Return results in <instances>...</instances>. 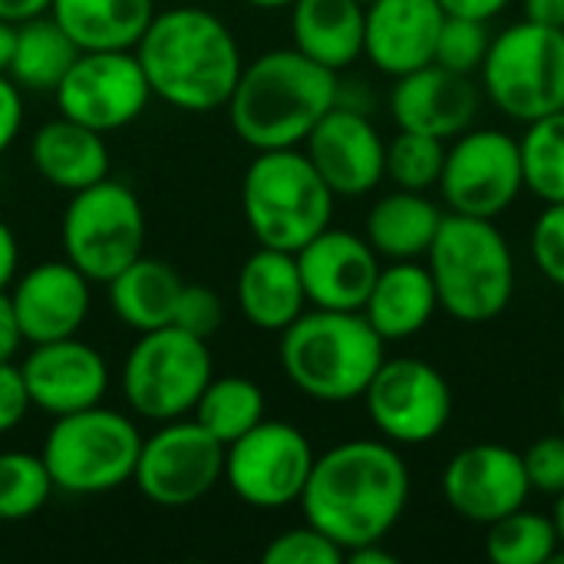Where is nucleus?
Wrapping results in <instances>:
<instances>
[{"instance_id":"f257e3e1","label":"nucleus","mask_w":564,"mask_h":564,"mask_svg":"<svg viewBox=\"0 0 564 564\" xmlns=\"http://www.w3.org/2000/svg\"><path fill=\"white\" fill-rule=\"evenodd\" d=\"M304 522L347 552L387 535L410 506V466L387 440H347L314 459L301 492Z\"/></svg>"},{"instance_id":"f03ea898","label":"nucleus","mask_w":564,"mask_h":564,"mask_svg":"<svg viewBox=\"0 0 564 564\" xmlns=\"http://www.w3.org/2000/svg\"><path fill=\"white\" fill-rule=\"evenodd\" d=\"M135 56L152 96L185 112L221 109L241 76V50L225 20L205 7L159 10Z\"/></svg>"},{"instance_id":"7ed1b4c3","label":"nucleus","mask_w":564,"mask_h":564,"mask_svg":"<svg viewBox=\"0 0 564 564\" xmlns=\"http://www.w3.org/2000/svg\"><path fill=\"white\" fill-rule=\"evenodd\" d=\"M337 102V73L288 46L245 63L225 109L238 139L254 152H268L304 145L311 129Z\"/></svg>"},{"instance_id":"20e7f679","label":"nucleus","mask_w":564,"mask_h":564,"mask_svg":"<svg viewBox=\"0 0 564 564\" xmlns=\"http://www.w3.org/2000/svg\"><path fill=\"white\" fill-rule=\"evenodd\" d=\"M281 370L317 403L360 400L387 360V340L360 311H304L281 330Z\"/></svg>"},{"instance_id":"39448f33","label":"nucleus","mask_w":564,"mask_h":564,"mask_svg":"<svg viewBox=\"0 0 564 564\" xmlns=\"http://www.w3.org/2000/svg\"><path fill=\"white\" fill-rule=\"evenodd\" d=\"M440 311L459 324H489L516 297V254L496 218L446 212L426 251Z\"/></svg>"},{"instance_id":"423d86ee","label":"nucleus","mask_w":564,"mask_h":564,"mask_svg":"<svg viewBox=\"0 0 564 564\" xmlns=\"http://www.w3.org/2000/svg\"><path fill=\"white\" fill-rule=\"evenodd\" d=\"M334 198L301 145L258 152L241 178V212L254 241L291 254L330 225Z\"/></svg>"},{"instance_id":"0eeeda50","label":"nucleus","mask_w":564,"mask_h":564,"mask_svg":"<svg viewBox=\"0 0 564 564\" xmlns=\"http://www.w3.org/2000/svg\"><path fill=\"white\" fill-rule=\"evenodd\" d=\"M142 436L135 423L116 410L89 406L56 416L43 440V463L53 489L66 496H102L132 482Z\"/></svg>"},{"instance_id":"6e6552de","label":"nucleus","mask_w":564,"mask_h":564,"mask_svg":"<svg viewBox=\"0 0 564 564\" xmlns=\"http://www.w3.org/2000/svg\"><path fill=\"white\" fill-rule=\"evenodd\" d=\"M479 76L489 102L522 126L558 112L564 109V30L519 20L492 33Z\"/></svg>"},{"instance_id":"1a4fd4ad","label":"nucleus","mask_w":564,"mask_h":564,"mask_svg":"<svg viewBox=\"0 0 564 564\" xmlns=\"http://www.w3.org/2000/svg\"><path fill=\"white\" fill-rule=\"evenodd\" d=\"M63 254L93 284H109L122 268L142 258L145 212L132 188L102 178L73 192L63 212Z\"/></svg>"},{"instance_id":"9d476101","label":"nucleus","mask_w":564,"mask_h":564,"mask_svg":"<svg viewBox=\"0 0 564 564\" xmlns=\"http://www.w3.org/2000/svg\"><path fill=\"white\" fill-rule=\"evenodd\" d=\"M212 377L208 340H198L169 324L139 334L122 364V397L132 413L169 423L195 410Z\"/></svg>"},{"instance_id":"9b49d317","label":"nucleus","mask_w":564,"mask_h":564,"mask_svg":"<svg viewBox=\"0 0 564 564\" xmlns=\"http://www.w3.org/2000/svg\"><path fill=\"white\" fill-rule=\"evenodd\" d=\"M443 205L456 215L499 218L525 192L519 139L506 129H466L446 145L440 175Z\"/></svg>"},{"instance_id":"f8f14e48","label":"nucleus","mask_w":564,"mask_h":564,"mask_svg":"<svg viewBox=\"0 0 564 564\" xmlns=\"http://www.w3.org/2000/svg\"><path fill=\"white\" fill-rule=\"evenodd\" d=\"M360 400L380 440L393 446H426L453 420L449 380L420 357H387Z\"/></svg>"},{"instance_id":"ddd939ff","label":"nucleus","mask_w":564,"mask_h":564,"mask_svg":"<svg viewBox=\"0 0 564 564\" xmlns=\"http://www.w3.org/2000/svg\"><path fill=\"white\" fill-rule=\"evenodd\" d=\"M314 459V446L297 426L264 416L225 446V482L251 509H288L301 502Z\"/></svg>"},{"instance_id":"4468645a","label":"nucleus","mask_w":564,"mask_h":564,"mask_svg":"<svg viewBox=\"0 0 564 564\" xmlns=\"http://www.w3.org/2000/svg\"><path fill=\"white\" fill-rule=\"evenodd\" d=\"M225 479V443L202 423L182 416L162 423L159 433L142 440L132 482L139 492L162 506L182 509L205 499Z\"/></svg>"},{"instance_id":"2eb2a0df","label":"nucleus","mask_w":564,"mask_h":564,"mask_svg":"<svg viewBox=\"0 0 564 564\" xmlns=\"http://www.w3.org/2000/svg\"><path fill=\"white\" fill-rule=\"evenodd\" d=\"M53 96L59 116L106 135L126 129L145 112L152 86L135 50H86Z\"/></svg>"},{"instance_id":"dca6fc26","label":"nucleus","mask_w":564,"mask_h":564,"mask_svg":"<svg viewBox=\"0 0 564 564\" xmlns=\"http://www.w3.org/2000/svg\"><path fill=\"white\" fill-rule=\"evenodd\" d=\"M532 496L522 453L502 443H473L443 469L446 506L473 525H492L496 519L522 509Z\"/></svg>"},{"instance_id":"f3484780","label":"nucleus","mask_w":564,"mask_h":564,"mask_svg":"<svg viewBox=\"0 0 564 564\" xmlns=\"http://www.w3.org/2000/svg\"><path fill=\"white\" fill-rule=\"evenodd\" d=\"M301 149L337 198L367 195L387 178V142L360 109L337 102Z\"/></svg>"},{"instance_id":"a211bd4d","label":"nucleus","mask_w":564,"mask_h":564,"mask_svg":"<svg viewBox=\"0 0 564 564\" xmlns=\"http://www.w3.org/2000/svg\"><path fill=\"white\" fill-rule=\"evenodd\" d=\"M294 258L307 304L324 311H364L370 288L383 268L380 254L364 235L334 225H327L304 248H297Z\"/></svg>"},{"instance_id":"6ab92c4d","label":"nucleus","mask_w":564,"mask_h":564,"mask_svg":"<svg viewBox=\"0 0 564 564\" xmlns=\"http://www.w3.org/2000/svg\"><path fill=\"white\" fill-rule=\"evenodd\" d=\"M20 373L30 403L53 420L99 406L109 390V367L102 354L79 337L33 344Z\"/></svg>"},{"instance_id":"aec40b11","label":"nucleus","mask_w":564,"mask_h":564,"mask_svg":"<svg viewBox=\"0 0 564 564\" xmlns=\"http://www.w3.org/2000/svg\"><path fill=\"white\" fill-rule=\"evenodd\" d=\"M482 89L466 73H453L440 63L420 66L393 79L390 116L397 129L423 132L443 142L463 135L479 116Z\"/></svg>"},{"instance_id":"412c9836","label":"nucleus","mask_w":564,"mask_h":564,"mask_svg":"<svg viewBox=\"0 0 564 564\" xmlns=\"http://www.w3.org/2000/svg\"><path fill=\"white\" fill-rule=\"evenodd\" d=\"M89 278L76 271L66 258L43 261L13 278L10 304L20 321L23 340L50 344L63 337H76L89 317Z\"/></svg>"},{"instance_id":"4be33fe9","label":"nucleus","mask_w":564,"mask_h":564,"mask_svg":"<svg viewBox=\"0 0 564 564\" xmlns=\"http://www.w3.org/2000/svg\"><path fill=\"white\" fill-rule=\"evenodd\" d=\"M443 20L440 0H373L364 13V56L393 79L430 66Z\"/></svg>"},{"instance_id":"5701e85b","label":"nucleus","mask_w":564,"mask_h":564,"mask_svg":"<svg viewBox=\"0 0 564 564\" xmlns=\"http://www.w3.org/2000/svg\"><path fill=\"white\" fill-rule=\"evenodd\" d=\"M238 307L258 330L281 334L307 311L297 258L278 248H258L238 271Z\"/></svg>"},{"instance_id":"b1692460","label":"nucleus","mask_w":564,"mask_h":564,"mask_svg":"<svg viewBox=\"0 0 564 564\" xmlns=\"http://www.w3.org/2000/svg\"><path fill=\"white\" fill-rule=\"evenodd\" d=\"M436 311L440 301L430 268L420 261H390L380 268L360 314L387 344H397L426 330Z\"/></svg>"},{"instance_id":"393cba45","label":"nucleus","mask_w":564,"mask_h":564,"mask_svg":"<svg viewBox=\"0 0 564 564\" xmlns=\"http://www.w3.org/2000/svg\"><path fill=\"white\" fill-rule=\"evenodd\" d=\"M30 159L43 182L69 195L109 178V149L102 132L86 129L66 116H56L33 132Z\"/></svg>"},{"instance_id":"a878e982","label":"nucleus","mask_w":564,"mask_h":564,"mask_svg":"<svg viewBox=\"0 0 564 564\" xmlns=\"http://www.w3.org/2000/svg\"><path fill=\"white\" fill-rule=\"evenodd\" d=\"M364 13L360 0H294V50L334 73L354 66L364 56Z\"/></svg>"},{"instance_id":"bb28decb","label":"nucleus","mask_w":564,"mask_h":564,"mask_svg":"<svg viewBox=\"0 0 564 564\" xmlns=\"http://www.w3.org/2000/svg\"><path fill=\"white\" fill-rule=\"evenodd\" d=\"M443 215L446 212L426 192L393 188L370 205L364 238L380 261H420L426 258Z\"/></svg>"},{"instance_id":"cd10ccee","label":"nucleus","mask_w":564,"mask_h":564,"mask_svg":"<svg viewBox=\"0 0 564 564\" xmlns=\"http://www.w3.org/2000/svg\"><path fill=\"white\" fill-rule=\"evenodd\" d=\"M50 17L86 50H135L155 17L152 0H53Z\"/></svg>"},{"instance_id":"c85d7f7f","label":"nucleus","mask_w":564,"mask_h":564,"mask_svg":"<svg viewBox=\"0 0 564 564\" xmlns=\"http://www.w3.org/2000/svg\"><path fill=\"white\" fill-rule=\"evenodd\" d=\"M182 274L155 258H135L109 281L112 314L135 334L169 327L182 294Z\"/></svg>"},{"instance_id":"c756f323","label":"nucleus","mask_w":564,"mask_h":564,"mask_svg":"<svg viewBox=\"0 0 564 564\" xmlns=\"http://www.w3.org/2000/svg\"><path fill=\"white\" fill-rule=\"evenodd\" d=\"M79 46L66 36V30L50 17H33L26 23H17L13 56L7 66V76L30 93H56L69 66L76 63Z\"/></svg>"},{"instance_id":"7c9ffc66","label":"nucleus","mask_w":564,"mask_h":564,"mask_svg":"<svg viewBox=\"0 0 564 564\" xmlns=\"http://www.w3.org/2000/svg\"><path fill=\"white\" fill-rule=\"evenodd\" d=\"M264 393L248 377H212L202 390L192 420L202 423L218 443H235L264 420Z\"/></svg>"},{"instance_id":"2f4dec72","label":"nucleus","mask_w":564,"mask_h":564,"mask_svg":"<svg viewBox=\"0 0 564 564\" xmlns=\"http://www.w3.org/2000/svg\"><path fill=\"white\" fill-rule=\"evenodd\" d=\"M522 178L542 205L564 202V109L525 122L519 135Z\"/></svg>"},{"instance_id":"473e14b6","label":"nucleus","mask_w":564,"mask_h":564,"mask_svg":"<svg viewBox=\"0 0 564 564\" xmlns=\"http://www.w3.org/2000/svg\"><path fill=\"white\" fill-rule=\"evenodd\" d=\"M486 555L496 564H549L562 549L555 519L525 506L486 525Z\"/></svg>"},{"instance_id":"72a5a7b5","label":"nucleus","mask_w":564,"mask_h":564,"mask_svg":"<svg viewBox=\"0 0 564 564\" xmlns=\"http://www.w3.org/2000/svg\"><path fill=\"white\" fill-rule=\"evenodd\" d=\"M53 496V479L43 456L33 453H0V522L33 519Z\"/></svg>"},{"instance_id":"f704fd0d","label":"nucleus","mask_w":564,"mask_h":564,"mask_svg":"<svg viewBox=\"0 0 564 564\" xmlns=\"http://www.w3.org/2000/svg\"><path fill=\"white\" fill-rule=\"evenodd\" d=\"M443 162H446V142L443 139L400 129L387 142V178L397 188L433 192L440 185Z\"/></svg>"},{"instance_id":"c9c22d12","label":"nucleus","mask_w":564,"mask_h":564,"mask_svg":"<svg viewBox=\"0 0 564 564\" xmlns=\"http://www.w3.org/2000/svg\"><path fill=\"white\" fill-rule=\"evenodd\" d=\"M492 33H489V20H473V17H449L443 20L440 40H436V56L433 63L453 69V73H479L482 59L489 53Z\"/></svg>"},{"instance_id":"e433bc0d","label":"nucleus","mask_w":564,"mask_h":564,"mask_svg":"<svg viewBox=\"0 0 564 564\" xmlns=\"http://www.w3.org/2000/svg\"><path fill=\"white\" fill-rule=\"evenodd\" d=\"M264 564H344V549L337 542H330L321 529H314L311 522L288 529L281 535H274L268 542V549L261 552Z\"/></svg>"},{"instance_id":"4c0bfd02","label":"nucleus","mask_w":564,"mask_h":564,"mask_svg":"<svg viewBox=\"0 0 564 564\" xmlns=\"http://www.w3.org/2000/svg\"><path fill=\"white\" fill-rule=\"evenodd\" d=\"M529 251L542 278L564 291V202L542 205L529 235Z\"/></svg>"},{"instance_id":"58836bf2","label":"nucleus","mask_w":564,"mask_h":564,"mask_svg":"<svg viewBox=\"0 0 564 564\" xmlns=\"http://www.w3.org/2000/svg\"><path fill=\"white\" fill-rule=\"evenodd\" d=\"M225 321V304L221 297L205 288V284H182V294H178V304H175V317H172V327L198 337V340H212L218 334Z\"/></svg>"},{"instance_id":"ea45409f","label":"nucleus","mask_w":564,"mask_h":564,"mask_svg":"<svg viewBox=\"0 0 564 564\" xmlns=\"http://www.w3.org/2000/svg\"><path fill=\"white\" fill-rule=\"evenodd\" d=\"M522 463H525V476H529L532 492H542V496L564 492V433L535 440L522 453Z\"/></svg>"},{"instance_id":"a19ab883","label":"nucleus","mask_w":564,"mask_h":564,"mask_svg":"<svg viewBox=\"0 0 564 564\" xmlns=\"http://www.w3.org/2000/svg\"><path fill=\"white\" fill-rule=\"evenodd\" d=\"M30 393L17 364H0V433H10L23 423L30 410Z\"/></svg>"},{"instance_id":"79ce46f5","label":"nucleus","mask_w":564,"mask_h":564,"mask_svg":"<svg viewBox=\"0 0 564 564\" xmlns=\"http://www.w3.org/2000/svg\"><path fill=\"white\" fill-rule=\"evenodd\" d=\"M20 126H23L20 86L7 73H0V155L13 145V139L20 135Z\"/></svg>"},{"instance_id":"37998d69","label":"nucleus","mask_w":564,"mask_h":564,"mask_svg":"<svg viewBox=\"0 0 564 564\" xmlns=\"http://www.w3.org/2000/svg\"><path fill=\"white\" fill-rule=\"evenodd\" d=\"M23 344H26V340H23L20 321H17V314H13L10 294L0 291V364H13Z\"/></svg>"},{"instance_id":"c03bdc74","label":"nucleus","mask_w":564,"mask_h":564,"mask_svg":"<svg viewBox=\"0 0 564 564\" xmlns=\"http://www.w3.org/2000/svg\"><path fill=\"white\" fill-rule=\"evenodd\" d=\"M512 0H440V7L449 17H473V20H492L502 10H509Z\"/></svg>"},{"instance_id":"a18cd8bd","label":"nucleus","mask_w":564,"mask_h":564,"mask_svg":"<svg viewBox=\"0 0 564 564\" xmlns=\"http://www.w3.org/2000/svg\"><path fill=\"white\" fill-rule=\"evenodd\" d=\"M20 268V248L7 221H0V291H7Z\"/></svg>"},{"instance_id":"49530a36","label":"nucleus","mask_w":564,"mask_h":564,"mask_svg":"<svg viewBox=\"0 0 564 564\" xmlns=\"http://www.w3.org/2000/svg\"><path fill=\"white\" fill-rule=\"evenodd\" d=\"M522 20L564 30V0H522Z\"/></svg>"},{"instance_id":"de8ad7c7","label":"nucleus","mask_w":564,"mask_h":564,"mask_svg":"<svg viewBox=\"0 0 564 564\" xmlns=\"http://www.w3.org/2000/svg\"><path fill=\"white\" fill-rule=\"evenodd\" d=\"M53 0H0V20L7 23H26L33 17L50 13Z\"/></svg>"},{"instance_id":"09e8293b","label":"nucleus","mask_w":564,"mask_h":564,"mask_svg":"<svg viewBox=\"0 0 564 564\" xmlns=\"http://www.w3.org/2000/svg\"><path fill=\"white\" fill-rule=\"evenodd\" d=\"M347 562L354 564H397V555L383 549V542H373V545H360L354 552H347Z\"/></svg>"},{"instance_id":"8fccbe9b","label":"nucleus","mask_w":564,"mask_h":564,"mask_svg":"<svg viewBox=\"0 0 564 564\" xmlns=\"http://www.w3.org/2000/svg\"><path fill=\"white\" fill-rule=\"evenodd\" d=\"M13 40H17V23L0 20V73H7L10 56H13Z\"/></svg>"},{"instance_id":"3c124183","label":"nucleus","mask_w":564,"mask_h":564,"mask_svg":"<svg viewBox=\"0 0 564 564\" xmlns=\"http://www.w3.org/2000/svg\"><path fill=\"white\" fill-rule=\"evenodd\" d=\"M555 529H558V539H562V545H564V492H558L555 496Z\"/></svg>"},{"instance_id":"603ef678","label":"nucleus","mask_w":564,"mask_h":564,"mask_svg":"<svg viewBox=\"0 0 564 564\" xmlns=\"http://www.w3.org/2000/svg\"><path fill=\"white\" fill-rule=\"evenodd\" d=\"M251 7H261V10H281V7H291L294 0H248Z\"/></svg>"},{"instance_id":"864d4df0","label":"nucleus","mask_w":564,"mask_h":564,"mask_svg":"<svg viewBox=\"0 0 564 564\" xmlns=\"http://www.w3.org/2000/svg\"><path fill=\"white\" fill-rule=\"evenodd\" d=\"M558 416H562V426H564V387H562V397H558Z\"/></svg>"},{"instance_id":"5fc2aeb1","label":"nucleus","mask_w":564,"mask_h":564,"mask_svg":"<svg viewBox=\"0 0 564 564\" xmlns=\"http://www.w3.org/2000/svg\"><path fill=\"white\" fill-rule=\"evenodd\" d=\"M360 3H364V7H367V3H373V0H360Z\"/></svg>"}]
</instances>
